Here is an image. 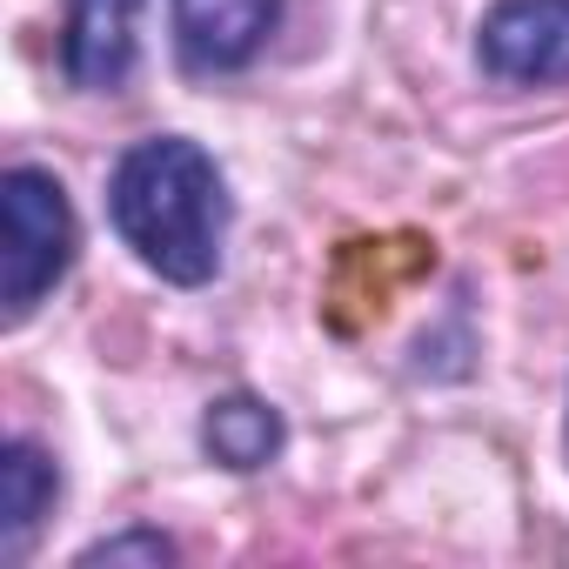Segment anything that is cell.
<instances>
[{
    "label": "cell",
    "mask_w": 569,
    "mask_h": 569,
    "mask_svg": "<svg viewBox=\"0 0 569 569\" xmlns=\"http://www.w3.org/2000/svg\"><path fill=\"white\" fill-rule=\"evenodd\" d=\"M108 221L174 289H201L221 268L228 234V188L201 141L188 134H148L134 141L108 174Z\"/></svg>",
    "instance_id": "obj_1"
},
{
    "label": "cell",
    "mask_w": 569,
    "mask_h": 569,
    "mask_svg": "<svg viewBox=\"0 0 569 569\" xmlns=\"http://www.w3.org/2000/svg\"><path fill=\"white\" fill-rule=\"evenodd\" d=\"M74 248H81L74 201L48 168L0 174V302H8V322H28L61 289Z\"/></svg>",
    "instance_id": "obj_2"
},
{
    "label": "cell",
    "mask_w": 569,
    "mask_h": 569,
    "mask_svg": "<svg viewBox=\"0 0 569 569\" xmlns=\"http://www.w3.org/2000/svg\"><path fill=\"white\" fill-rule=\"evenodd\" d=\"M476 54L509 88L569 81V0H496L482 14Z\"/></svg>",
    "instance_id": "obj_3"
},
{
    "label": "cell",
    "mask_w": 569,
    "mask_h": 569,
    "mask_svg": "<svg viewBox=\"0 0 569 569\" xmlns=\"http://www.w3.org/2000/svg\"><path fill=\"white\" fill-rule=\"evenodd\" d=\"M141 8L148 0H68L61 28V68L81 94H114L134 74L141 54Z\"/></svg>",
    "instance_id": "obj_4"
},
{
    "label": "cell",
    "mask_w": 569,
    "mask_h": 569,
    "mask_svg": "<svg viewBox=\"0 0 569 569\" xmlns=\"http://www.w3.org/2000/svg\"><path fill=\"white\" fill-rule=\"evenodd\" d=\"M274 21H281V0H174V41L201 74L248 68L274 34Z\"/></svg>",
    "instance_id": "obj_5"
},
{
    "label": "cell",
    "mask_w": 569,
    "mask_h": 569,
    "mask_svg": "<svg viewBox=\"0 0 569 569\" xmlns=\"http://www.w3.org/2000/svg\"><path fill=\"white\" fill-rule=\"evenodd\" d=\"M54 496H61V469L34 449V442H8L0 449V556L21 562L34 529L54 516Z\"/></svg>",
    "instance_id": "obj_6"
},
{
    "label": "cell",
    "mask_w": 569,
    "mask_h": 569,
    "mask_svg": "<svg viewBox=\"0 0 569 569\" xmlns=\"http://www.w3.org/2000/svg\"><path fill=\"white\" fill-rule=\"evenodd\" d=\"M201 442L221 469H261L281 449V416L261 396H221L201 416Z\"/></svg>",
    "instance_id": "obj_7"
},
{
    "label": "cell",
    "mask_w": 569,
    "mask_h": 569,
    "mask_svg": "<svg viewBox=\"0 0 569 569\" xmlns=\"http://www.w3.org/2000/svg\"><path fill=\"white\" fill-rule=\"evenodd\" d=\"M74 562H81V569H121V562L161 569V562H174V542H168L161 529H121V536H108V542H88Z\"/></svg>",
    "instance_id": "obj_8"
}]
</instances>
